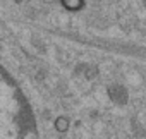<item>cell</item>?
Here are the masks:
<instances>
[{
  "mask_svg": "<svg viewBox=\"0 0 146 139\" xmlns=\"http://www.w3.org/2000/svg\"><path fill=\"white\" fill-rule=\"evenodd\" d=\"M53 127H55V130H57V132L65 134V132L70 129V118H69V117H65V115H58V117L53 120Z\"/></svg>",
  "mask_w": 146,
  "mask_h": 139,
  "instance_id": "obj_2",
  "label": "cell"
},
{
  "mask_svg": "<svg viewBox=\"0 0 146 139\" xmlns=\"http://www.w3.org/2000/svg\"><path fill=\"white\" fill-rule=\"evenodd\" d=\"M40 2H41V4H48V5H50V4H55L57 0H40Z\"/></svg>",
  "mask_w": 146,
  "mask_h": 139,
  "instance_id": "obj_3",
  "label": "cell"
},
{
  "mask_svg": "<svg viewBox=\"0 0 146 139\" xmlns=\"http://www.w3.org/2000/svg\"><path fill=\"white\" fill-rule=\"evenodd\" d=\"M58 2L69 12H79L84 9V0H58Z\"/></svg>",
  "mask_w": 146,
  "mask_h": 139,
  "instance_id": "obj_1",
  "label": "cell"
}]
</instances>
